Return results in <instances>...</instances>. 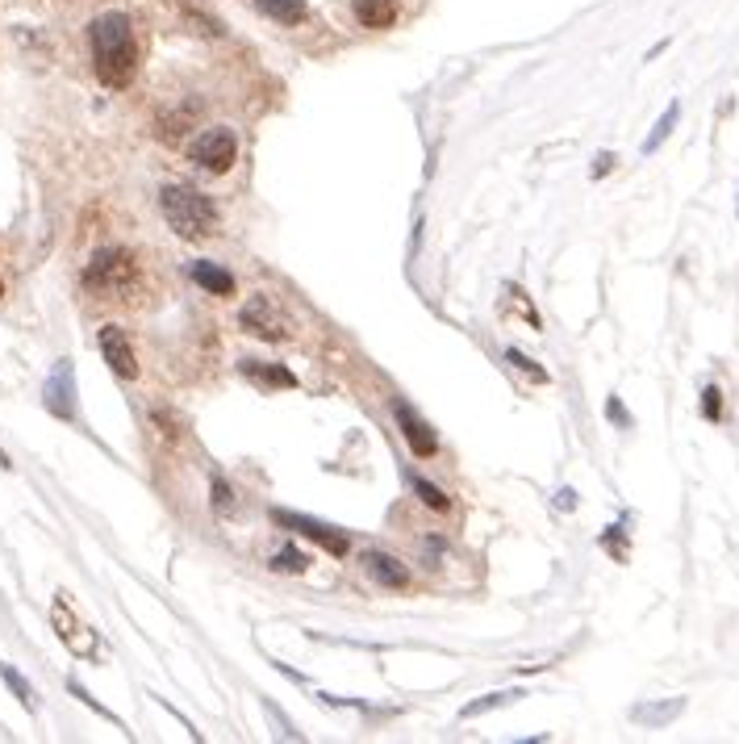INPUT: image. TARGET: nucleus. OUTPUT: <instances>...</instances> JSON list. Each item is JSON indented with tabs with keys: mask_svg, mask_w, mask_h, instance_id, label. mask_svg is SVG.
<instances>
[{
	"mask_svg": "<svg viewBox=\"0 0 739 744\" xmlns=\"http://www.w3.org/2000/svg\"><path fill=\"white\" fill-rule=\"evenodd\" d=\"M92 42V72L105 88H126L138 76V38L126 13H101L88 26Z\"/></svg>",
	"mask_w": 739,
	"mask_h": 744,
	"instance_id": "1",
	"label": "nucleus"
},
{
	"mask_svg": "<svg viewBox=\"0 0 739 744\" xmlns=\"http://www.w3.org/2000/svg\"><path fill=\"white\" fill-rule=\"evenodd\" d=\"M142 285V268L134 251L126 247H101L84 268V289L101 301H130Z\"/></svg>",
	"mask_w": 739,
	"mask_h": 744,
	"instance_id": "2",
	"label": "nucleus"
},
{
	"mask_svg": "<svg viewBox=\"0 0 739 744\" xmlns=\"http://www.w3.org/2000/svg\"><path fill=\"white\" fill-rule=\"evenodd\" d=\"M163 205V218L184 243H201L218 230V205H213L201 189H188V184H168L159 193Z\"/></svg>",
	"mask_w": 739,
	"mask_h": 744,
	"instance_id": "3",
	"label": "nucleus"
},
{
	"mask_svg": "<svg viewBox=\"0 0 739 744\" xmlns=\"http://www.w3.org/2000/svg\"><path fill=\"white\" fill-rule=\"evenodd\" d=\"M238 327H243L247 335H255V339H264V343H280V339L293 335V322L284 318V310L264 293L247 297V306L238 310Z\"/></svg>",
	"mask_w": 739,
	"mask_h": 744,
	"instance_id": "4",
	"label": "nucleus"
},
{
	"mask_svg": "<svg viewBox=\"0 0 739 744\" xmlns=\"http://www.w3.org/2000/svg\"><path fill=\"white\" fill-rule=\"evenodd\" d=\"M188 159H193L197 168H205V172H213V176H222V172H230L234 168V159H238V138L230 134V130H205L201 138L193 147H188Z\"/></svg>",
	"mask_w": 739,
	"mask_h": 744,
	"instance_id": "5",
	"label": "nucleus"
},
{
	"mask_svg": "<svg viewBox=\"0 0 739 744\" xmlns=\"http://www.w3.org/2000/svg\"><path fill=\"white\" fill-rule=\"evenodd\" d=\"M272 519H276L280 527L297 531V536L314 540V544H318L322 552H330V556H347V552H351V540H347V531L330 527V523H322V519H309V515H293V510H272Z\"/></svg>",
	"mask_w": 739,
	"mask_h": 744,
	"instance_id": "6",
	"label": "nucleus"
},
{
	"mask_svg": "<svg viewBox=\"0 0 739 744\" xmlns=\"http://www.w3.org/2000/svg\"><path fill=\"white\" fill-rule=\"evenodd\" d=\"M42 402L55 418H63V423H76V368H71V360H59L55 372L46 377Z\"/></svg>",
	"mask_w": 739,
	"mask_h": 744,
	"instance_id": "7",
	"label": "nucleus"
},
{
	"mask_svg": "<svg viewBox=\"0 0 739 744\" xmlns=\"http://www.w3.org/2000/svg\"><path fill=\"white\" fill-rule=\"evenodd\" d=\"M51 623H55L59 640H63V644H67L76 657H97V636H92L88 627L76 619V611H71L67 594H59V598H55V607H51Z\"/></svg>",
	"mask_w": 739,
	"mask_h": 744,
	"instance_id": "8",
	"label": "nucleus"
},
{
	"mask_svg": "<svg viewBox=\"0 0 739 744\" xmlns=\"http://www.w3.org/2000/svg\"><path fill=\"white\" fill-rule=\"evenodd\" d=\"M97 343H101L105 364L117 372V377H122V381H134L138 377V356H134V347H130V335L117 327V322H105Z\"/></svg>",
	"mask_w": 739,
	"mask_h": 744,
	"instance_id": "9",
	"label": "nucleus"
},
{
	"mask_svg": "<svg viewBox=\"0 0 739 744\" xmlns=\"http://www.w3.org/2000/svg\"><path fill=\"white\" fill-rule=\"evenodd\" d=\"M397 427H401V435H405V444H410L414 448V456H422V460H431L435 452H439V435L431 431V427H426L422 423V418L410 410V406H405V402H397Z\"/></svg>",
	"mask_w": 739,
	"mask_h": 744,
	"instance_id": "10",
	"label": "nucleus"
},
{
	"mask_svg": "<svg viewBox=\"0 0 739 744\" xmlns=\"http://www.w3.org/2000/svg\"><path fill=\"white\" fill-rule=\"evenodd\" d=\"M238 372L255 385V389H264V393H272V389H297V377L284 364H272V360H243L238 364Z\"/></svg>",
	"mask_w": 739,
	"mask_h": 744,
	"instance_id": "11",
	"label": "nucleus"
},
{
	"mask_svg": "<svg viewBox=\"0 0 739 744\" xmlns=\"http://www.w3.org/2000/svg\"><path fill=\"white\" fill-rule=\"evenodd\" d=\"M364 569H368V577L376 581V586H385V590H405V586H410V569H405L389 552H364Z\"/></svg>",
	"mask_w": 739,
	"mask_h": 744,
	"instance_id": "12",
	"label": "nucleus"
},
{
	"mask_svg": "<svg viewBox=\"0 0 739 744\" xmlns=\"http://www.w3.org/2000/svg\"><path fill=\"white\" fill-rule=\"evenodd\" d=\"M351 9H355V21H360V26L389 30L401 13V0H351Z\"/></svg>",
	"mask_w": 739,
	"mask_h": 744,
	"instance_id": "13",
	"label": "nucleus"
},
{
	"mask_svg": "<svg viewBox=\"0 0 739 744\" xmlns=\"http://www.w3.org/2000/svg\"><path fill=\"white\" fill-rule=\"evenodd\" d=\"M193 281L205 289V293H213V297H234V276L226 272V268H218V264H209V260H197L193 264Z\"/></svg>",
	"mask_w": 739,
	"mask_h": 744,
	"instance_id": "14",
	"label": "nucleus"
},
{
	"mask_svg": "<svg viewBox=\"0 0 739 744\" xmlns=\"http://www.w3.org/2000/svg\"><path fill=\"white\" fill-rule=\"evenodd\" d=\"M255 5L268 21H276V26H301V21L309 17L305 0H255Z\"/></svg>",
	"mask_w": 739,
	"mask_h": 744,
	"instance_id": "15",
	"label": "nucleus"
},
{
	"mask_svg": "<svg viewBox=\"0 0 739 744\" xmlns=\"http://www.w3.org/2000/svg\"><path fill=\"white\" fill-rule=\"evenodd\" d=\"M209 502H213V510H218V515H226V519L238 510V498H234L230 481H226L222 473H213V481H209Z\"/></svg>",
	"mask_w": 739,
	"mask_h": 744,
	"instance_id": "16",
	"label": "nucleus"
},
{
	"mask_svg": "<svg viewBox=\"0 0 739 744\" xmlns=\"http://www.w3.org/2000/svg\"><path fill=\"white\" fill-rule=\"evenodd\" d=\"M685 711V703L681 699H673L669 707H635L631 711V719H635V724H669V719L673 715H681Z\"/></svg>",
	"mask_w": 739,
	"mask_h": 744,
	"instance_id": "17",
	"label": "nucleus"
},
{
	"mask_svg": "<svg viewBox=\"0 0 739 744\" xmlns=\"http://www.w3.org/2000/svg\"><path fill=\"white\" fill-rule=\"evenodd\" d=\"M268 569H272V573H305V569H309V556L297 552V548H280L272 561H268Z\"/></svg>",
	"mask_w": 739,
	"mask_h": 744,
	"instance_id": "18",
	"label": "nucleus"
},
{
	"mask_svg": "<svg viewBox=\"0 0 739 744\" xmlns=\"http://www.w3.org/2000/svg\"><path fill=\"white\" fill-rule=\"evenodd\" d=\"M677 118H681V105H669V109H664V118L656 122L652 138H648V143H643V155H652V151H660V143H664V138H669V134H673Z\"/></svg>",
	"mask_w": 739,
	"mask_h": 744,
	"instance_id": "19",
	"label": "nucleus"
},
{
	"mask_svg": "<svg viewBox=\"0 0 739 744\" xmlns=\"http://www.w3.org/2000/svg\"><path fill=\"white\" fill-rule=\"evenodd\" d=\"M0 678H5V686L17 694V703L26 707V711H34V690H30V682L21 678V673L13 669V665H0Z\"/></svg>",
	"mask_w": 739,
	"mask_h": 744,
	"instance_id": "20",
	"label": "nucleus"
},
{
	"mask_svg": "<svg viewBox=\"0 0 739 744\" xmlns=\"http://www.w3.org/2000/svg\"><path fill=\"white\" fill-rule=\"evenodd\" d=\"M414 494H418L426 506H431V510H439V515H447V510H451V498L439 490V485L426 481V477H414Z\"/></svg>",
	"mask_w": 739,
	"mask_h": 744,
	"instance_id": "21",
	"label": "nucleus"
},
{
	"mask_svg": "<svg viewBox=\"0 0 739 744\" xmlns=\"http://www.w3.org/2000/svg\"><path fill=\"white\" fill-rule=\"evenodd\" d=\"M510 699H522V690H502V694H485L481 703H468L464 707V719H476V715H485V711H493V707H506Z\"/></svg>",
	"mask_w": 739,
	"mask_h": 744,
	"instance_id": "22",
	"label": "nucleus"
},
{
	"mask_svg": "<svg viewBox=\"0 0 739 744\" xmlns=\"http://www.w3.org/2000/svg\"><path fill=\"white\" fill-rule=\"evenodd\" d=\"M506 360H510V364H514L518 372H522V377H531L535 385H547V368H539L535 360H527V356L518 352V347H510V352H506Z\"/></svg>",
	"mask_w": 739,
	"mask_h": 744,
	"instance_id": "23",
	"label": "nucleus"
},
{
	"mask_svg": "<svg viewBox=\"0 0 739 744\" xmlns=\"http://www.w3.org/2000/svg\"><path fill=\"white\" fill-rule=\"evenodd\" d=\"M702 414L710 418V423H719V418H723V389L719 385H706L702 389Z\"/></svg>",
	"mask_w": 739,
	"mask_h": 744,
	"instance_id": "24",
	"label": "nucleus"
},
{
	"mask_svg": "<svg viewBox=\"0 0 739 744\" xmlns=\"http://www.w3.org/2000/svg\"><path fill=\"white\" fill-rule=\"evenodd\" d=\"M67 690H71V694H76V699H80V703H88V707H92V711H97V715H105V719H113V711H105V707H101L97 699H92V694H88V690H84L80 682H67ZM113 724H117V719H113Z\"/></svg>",
	"mask_w": 739,
	"mask_h": 744,
	"instance_id": "25",
	"label": "nucleus"
},
{
	"mask_svg": "<svg viewBox=\"0 0 739 744\" xmlns=\"http://www.w3.org/2000/svg\"><path fill=\"white\" fill-rule=\"evenodd\" d=\"M606 414L614 418V423H623V427H631V414L623 410V402H618V398H610V406H606Z\"/></svg>",
	"mask_w": 739,
	"mask_h": 744,
	"instance_id": "26",
	"label": "nucleus"
},
{
	"mask_svg": "<svg viewBox=\"0 0 739 744\" xmlns=\"http://www.w3.org/2000/svg\"><path fill=\"white\" fill-rule=\"evenodd\" d=\"M610 168H614V155H610V151H602L598 159H593V176H606Z\"/></svg>",
	"mask_w": 739,
	"mask_h": 744,
	"instance_id": "27",
	"label": "nucleus"
},
{
	"mask_svg": "<svg viewBox=\"0 0 739 744\" xmlns=\"http://www.w3.org/2000/svg\"><path fill=\"white\" fill-rule=\"evenodd\" d=\"M556 502H560V510H572V502H577V494H572V490H560V494H556Z\"/></svg>",
	"mask_w": 739,
	"mask_h": 744,
	"instance_id": "28",
	"label": "nucleus"
},
{
	"mask_svg": "<svg viewBox=\"0 0 739 744\" xmlns=\"http://www.w3.org/2000/svg\"><path fill=\"white\" fill-rule=\"evenodd\" d=\"M0 469H13V464H9V456H5V452H0Z\"/></svg>",
	"mask_w": 739,
	"mask_h": 744,
	"instance_id": "29",
	"label": "nucleus"
},
{
	"mask_svg": "<svg viewBox=\"0 0 739 744\" xmlns=\"http://www.w3.org/2000/svg\"><path fill=\"white\" fill-rule=\"evenodd\" d=\"M0 297H5V281H0Z\"/></svg>",
	"mask_w": 739,
	"mask_h": 744,
	"instance_id": "30",
	"label": "nucleus"
}]
</instances>
